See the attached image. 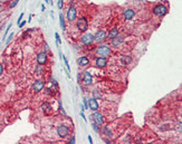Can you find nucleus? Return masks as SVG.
Here are the masks:
<instances>
[{
  "label": "nucleus",
  "mask_w": 182,
  "mask_h": 144,
  "mask_svg": "<svg viewBox=\"0 0 182 144\" xmlns=\"http://www.w3.org/2000/svg\"><path fill=\"white\" fill-rule=\"evenodd\" d=\"M96 55H98L100 57L106 58V57H108L111 55V49H110V47L106 46V45L100 46V47L96 49Z\"/></svg>",
  "instance_id": "1"
},
{
  "label": "nucleus",
  "mask_w": 182,
  "mask_h": 144,
  "mask_svg": "<svg viewBox=\"0 0 182 144\" xmlns=\"http://www.w3.org/2000/svg\"><path fill=\"white\" fill-rule=\"evenodd\" d=\"M77 28H78V30L79 32H86L88 28V22L86 18L85 17H82V18H79L77 20Z\"/></svg>",
  "instance_id": "2"
},
{
  "label": "nucleus",
  "mask_w": 182,
  "mask_h": 144,
  "mask_svg": "<svg viewBox=\"0 0 182 144\" xmlns=\"http://www.w3.org/2000/svg\"><path fill=\"white\" fill-rule=\"evenodd\" d=\"M69 134V129L68 126L66 125H59L57 127V135L59 136V138H66V136H68Z\"/></svg>",
  "instance_id": "3"
},
{
  "label": "nucleus",
  "mask_w": 182,
  "mask_h": 144,
  "mask_svg": "<svg viewBox=\"0 0 182 144\" xmlns=\"http://www.w3.org/2000/svg\"><path fill=\"white\" fill-rule=\"evenodd\" d=\"M167 13H168V9H167V7L163 6V5H157V6L154 7V9H153V13L157 15V16H164Z\"/></svg>",
  "instance_id": "4"
},
{
  "label": "nucleus",
  "mask_w": 182,
  "mask_h": 144,
  "mask_svg": "<svg viewBox=\"0 0 182 144\" xmlns=\"http://www.w3.org/2000/svg\"><path fill=\"white\" fill-rule=\"evenodd\" d=\"M77 17V11H76L75 7H69V9L67 10V19L69 21H74Z\"/></svg>",
  "instance_id": "5"
},
{
  "label": "nucleus",
  "mask_w": 182,
  "mask_h": 144,
  "mask_svg": "<svg viewBox=\"0 0 182 144\" xmlns=\"http://www.w3.org/2000/svg\"><path fill=\"white\" fill-rule=\"evenodd\" d=\"M45 86V83L41 79H37V81H35L34 84H32V89H34V92H40V91H43V88Z\"/></svg>",
  "instance_id": "6"
},
{
  "label": "nucleus",
  "mask_w": 182,
  "mask_h": 144,
  "mask_svg": "<svg viewBox=\"0 0 182 144\" xmlns=\"http://www.w3.org/2000/svg\"><path fill=\"white\" fill-rule=\"evenodd\" d=\"M92 117L94 119V123L98 124V125H103V123H104V117H103V115H102L100 113L95 111V113L92 115Z\"/></svg>",
  "instance_id": "7"
},
{
  "label": "nucleus",
  "mask_w": 182,
  "mask_h": 144,
  "mask_svg": "<svg viewBox=\"0 0 182 144\" xmlns=\"http://www.w3.org/2000/svg\"><path fill=\"white\" fill-rule=\"evenodd\" d=\"M93 41H94V36H93L91 32L85 34V35L82 37V43L84 45H91Z\"/></svg>",
  "instance_id": "8"
},
{
  "label": "nucleus",
  "mask_w": 182,
  "mask_h": 144,
  "mask_svg": "<svg viewBox=\"0 0 182 144\" xmlns=\"http://www.w3.org/2000/svg\"><path fill=\"white\" fill-rule=\"evenodd\" d=\"M37 63L38 65L43 66L47 63V54L46 53H39L37 55Z\"/></svg>",
  "instance_id": "9"
},
{
  "label": "nucleus",
  "mask_w": 182,
  "mask_h": 144,
  "mask_svg": "<svg viewBox=\"0 0 182 144\" xmlns=\"http://www.w3.org/2000/svg\"><path fill=\"white\" fill-rule=\"evenodd\" d=\"M105 38H106V34H105V32H104V30H100V32H97V34L94 36V40L95 41H97V43H102Z\"/></svg>",
  "instance_id": "10"
},
{
  "label": "nucleus",
  "mask_w": 182,
  "mask_h": 144,
  "mask_svg": "<svg viewBox=\"0 0 182 144\" xmlns=\"http://www.w3.org/2000/svg\"><path fill=\"white\" fill-rule=\"evenodd\" d=\"M88 108H91L92 111H97L98 110V103L96 98H91L88 100Z\"/></svg>",
  "instance_id": "11"
},
{
  "label": "nucleus",
  "mask_w": 182,
  "mask_h": 144,
  "mask_svg": "<svg viewBox=\"0 0 182 144\" xmlns=\"http://www.w3.org/2000/svg\"><path fill=\"white\" fill-rule=\"evenodd\" d=\"M123 16H124V18H125L126 20H131V19H133V17L135 16V13H134V10H132V9H126V10H124Z\"/></svg>",
  "instance_id": "12"
},
{
  "label": "nucleus",
  "mask_w": 182,
  "mask_h": 144,
  "mask_svg": "<svg viewBox=\"0 0 182 144\" xmlns=\"http://www.w3.org/2000/svg\"><path fill=\"white\" fill-rule=\"evenodd\" d=\"M95 63H96V65H97L98 67L102 68V67H105V66H106L107 59L106 58H104V57H98V58L96 59V62H95Z\"/></svg>",
  "instance_id": "13"
},
{
  "label": "nucleus",
  "mask_w": 182,
  "mask_h": 144,
  "mask_svg": "<svg viewBox=\"0 0 182 144\" xmlns=\"http://www.w3.org/2000/svg\"><path fill=\"white\" fill-rule=\"evenodd\" d=\"M84 81H85V84H87V85H89V84H92V81H93V77H92V75H91V73H88V72H85L84 73Z\"/></svg>",
  "instance_id": "14"
},
{
  "label": "nucleus",
  "mask_w": 182,
  "mask_h": 144,
  "mask_svg": "<svg viewBox=\"0 0 182 144\" xmlns=\"http://www.w3.org/2000/svg\"><path fill=\"white\" fill-rule=\"evenodd\" d=\"M41 110H43L46 114H49V113L51 112V105H50L48 102L43 103V104H41Z\"/></svg>",
  "instance_id": "15"
},
{
  "label": "nucleus",
  "mask_w": 182,
  "mask_h": 144,
  "mask_svg": "<svg viewBox=\"0 0 182 144\" xmlns=\"http://www.w3.org/2000/svg\"><path fill=\"white\" fill-rule=\"evenodd\" d=\"M123 40H124V38L121 37V36H116L115 38L112 39V45L113 46H119V45L123 43Z\"/></svg>",
  "instance_id": "16"
},
{
  "label": "nucleus",
  "mask_w": 182,
  "mask_h": 144,
  "mask_svg": "<svg viewBox=\"0 0 182 144\" xmlns=\"http://www.w3.org/2000/svg\"><path fill=\"white\" fill-rule=\"evenodd\" d=\"M77 64L79 66H86L87 64H89V60H88L87 57H81V58L77 59Z\"/></svg>",
  "instance_id": "17"
},
{
  "label": "nucleus",
  "mask_w": 182,
  "mask_h": 144,
  "mask_svg": "<svg viewBox=\"0 0 182 144\" xmlns=\"http://www.w3.org/2000/svg\"><path fill=\"white\" fill-rule=\"evenodd\" d=\"M116 36H119V30H117V28H113V29H111V30L108 32V36H107V37L110 38V39H113V38H115Z\"/></svg>",
  "instance_id": "18"
},
{
  "label": "nucleus",
  "mask_w": 182,
  "mask_h": 144,
  "mask_svg": "<svg viewBox=\"0 0 182 144\" xmlns=\"http://www.w3.org/2000/svg\"><path fill=\"white\" fill-rule=\"evenodd\" d=\"M132 62V58L130 56H123L121 58V64L122 65H129V64H131Z\"/></svg>",
  "instance_id": "19"
},
{
  "label": "nucleus",
  "mask_w": 182,
  "mask_h": 144,
  "mask_svg": "<svg viewBox=\"0 0 182 144\" xmlns=\"http://www.w3.org/2000/svg\"><path fill=\"white\" fill-rule=\"evenodd\" d=\"M59 24H60L62 30H65L66 29V25H65V20H64V17L62 13H59Z\"/></svg>",
  "instance_id": "20"
},
{
  "label": "nucleus",
  "mask_w": 182,
  "mask_h": 144,
  "mask_svg": "<svg viewBox=\"0 0 182 144\" xmlns=\"http://www.w3.org/2000/svg\"><path fill=\"white\" fill-rule=\"evenodd\" d=\"M103 132H104V134H105L106 136H111V135H112V133H111L110 129H108L107 126H104V127H103Z\"/></svg>",
  "instance_id": "21"
},
{
  "label": "nucleus",
  "mask_w": 182,
  "mask_h": 144,
  "mask_svg": "<svg viewBox=\"0 0 182 144\" xmlns=\"http://www.w3.org/2000/svg\"><path fill=\"white\" fill-rule=\"evenodd\" d=\"M92 127H93V130H94L95 132H97V133H100V127L98 124H96V123H94L93 125H92Z\"/></svg>",
  "instance_id": "22"
},
{
  "label": "nucleus",
  "mask_w": 182,
  "mask_h": 144,
  "mask_svg": "<svg viewBox=\"0 0 182 144\" xmlns=\"http://www.w3.org/2000/svg\"><path fill=\"white\" fill-rule=\"evenodd\" d=\"M55 37H56V41H57V46H59L60 45V37H59V35H58V32H55Z\"/></svg>",
  "instance_id": "23"
},
{
  "label": "nucleus",
  "mask_w": 182,
  "mask_h": 144,
  "mask_svg": "<svg viewBox=\"0 0 182 144\" xmlns=\"http://www.w3.org/2000/svg\"><path fill=\"white\" fill-rule=\"evenodd\" d=\"M63 6H64L63 0H58V1H57V7H58V9H63Z\"/></svg>",
  "instance_id": "24"
},
{
  "label": "nucleus",
  "mask_w": 182,
  "mask_h": 144,
  "mask_svg": "<svg viewBox=\"0 0 182 144\" xmlns=\"http://www.w3.org/2000/svg\"><path fill=\"white\" fill-rule=\"evenodd\" d=\"M19 2V0H13V2H11V4H10V8H13V7H16L17 6V4H18Z\"/></svg>",
  "instance_id": "25"
},
{
  "label": "nucleus",
  "mask_w": 182,
  "mask_h": 144,
  "mask_svg": "<svg viewBox=\"0 0 182 144\" xmlns=\"http://www.w3.org/2000/svg\"><path fill=\"white\" fill-rule=\"evenodd\" d=\"M63 59H64V63H65V65H66V67H67V69H70L69 68V65H68V62H67V59H66V57L65 56H63Z\"/></svg>",
  "instance_id": "26"
},
{
  "label": "nucleus",
  "mask_w": 182,
  "mask_h": 144,
  "mask_svg": "<svg viewBox=\"0 0 182 144\" xmlns=\"http://www.w3.org/2000/svg\"><path fill=\"white\" fill-rule=\"evenodd\" d=\"M93 95H94V98H98V97H100V94L98 93V92H96V91L93 92Z\"/></svg>",
  "instance_id": "27"
},
{
  "label": "nucleus",
  "mask_w": 182,
  "mask_h": 144,
  "mask_svg": "<svg viewBox=\"0 0 182 144\" xmlns=\"http://www.w3.org/2000/svg\"><path fill=\"white\" fill-rule=\"evenodd\" d=\"M11 25H13V24L10 22V24L8 25V27H7V30H6V32H5V37H6V36H7V34H8V32H9V29L11 28ZM5 37H4V39H5Z\"/></svg>",
  "instance_id": "28"
},
{
  "label": "nucleus",
  "mask_w": 182,
  "mask_h": 144,
  "mask_svg": "<svg viewBox=\"0 0 182 144\" xmlns=\"http://www.w3.org/2000/svg\"><path fill=\"white\" fill-rule=\"evenodd\" d=\"M88 108V102L86 100V98H84V110Z\"/></svg>",
  "instance_id": "29"
},
{
  "label": "nucleus",
  "mask_w": 182,
  "mask_h": 144,
  "mask_svg": "<svg viewBox=\"0 0 182 144\" xmlns=\"http://www.w3.org/2000/svg\"><path fill=\"white\" fill-rule=\"evenodd\" d=\"M59 111H60V113H62V114H64V115H66V112H65V110H64L63 107H62V105H60V103H59Z\"/></svg>",
  "instance_id": "30"
},
{
  "label": "nucleus",
  "mask_w": 182,
  "mask_h": 144,
  "mask_svg": "<svg viewBox=\"0 0 182 144\" xmlns=\"http://www.w3.org/2000/svg\"><path fill=\"white\" fill-rule=\"evenodd\" d=\"M13 32H11V34H10V36H9V38L7 39V41H6V44H7V45L9 44V43H10V40H11V38H13Z\"/></svg>",
  "instance_id": "31"
},
{
  "label": "nucleus",
  "mask_w": 182,
  "mask_h": 144,
  "mask_svg": "<svg viewBox=\"0 0 182 144\" xmlns=\"http://www.w3.org/2000/svg\"><path fill=\"white\" fill-rule=\"evenodd\" d=\"M181 122H180V124H178V125H176V131L178 132H180V133H181Z\"/></svg>",
  "instance_id": "32"
},
{
  "label": "nucleus",
  "mask_w": 182,
  "mask_h": 144,
  "mask_svg": "<svg viewBox=\"0 0 182 144\" xmlns=\"http://www.w3.org/2000/svg\"><path fill=\"white\" fill-rule=\"evenodd\" d=\"M41 72H43V69L40 68V67H38V68L36 69V74H38V75H40V74H41Z\"/></svg>",
  "instance_id": "33"
},
{
  "label": "nucleus",
  "mask_w": 182,
  "mask_h": 144,
  "mask_svg": "<svg viewBox=\"0 0 182 144\" xmlns=\"http://www.w3.org/2000/svg\"><path fill=\"white\" fill-rule=\"evenodd\" d=\"M75 143V138L73 136V138H70V140H69V144H74Z\"/></svg>",
  "instance_id": "34"
},
{
  "label": "nucleus",
  "mask_w": 182,
  "mask_h": 144,
  "mask_svg": "<svg viewBox=\"0 0 182 144\" xmlns=\"http://www.w3.org/2000/svg\"><path fill=\"white\" fill-rule=\"evenodd\" d=\"M22 17H24V13H21V15H20V16H19V18H18V25H19V22H20V21H21V19H22Z\"/></svg>",
  "instance_id": "35"
},
{
  "label": "nucleus",
  "mask_w": 182,
  "mask_h": 144,
  "mask_svg": "<svg viewBox=\"0 0 182 144\" xmlns=\"http://www.w3.org/2000/svg\"><path fill=\"white\" fill-rule=\"evenodd\" d=\"M25 24H26V21H21V22L19 24V28H22V27L25 26Z\"/></svg>",
  "instance_id": "36"
},
{
  "label": "nucleus",
  "mask_w": 182,
  "mask_h": 144,
  "mask_svg": "<svg viewBox=\"0 0 182 144\" xmlns=\"http://www.w3.org/2000/svg\"><path fill=\"white\" fill-rule=\"evenodd\" d=\"M2 72H4V66H2L1 64H0V75L2 74Z\"/></svg>",
  "instance_id": "37"
},
{
  "label": "nucleus",
  "mask_w": 182,
  "mask_h": 144,
  "mask_svg": "<svg viewBox=\"0 0 182 144\" xmlns=\"http://www.w3.org/2000/svg\"><path fill=\"white\" fill-rule=\"evenodd\" d=\"M51 83H53L54 85H57V81H56V79H54V78H51Z\"/></svg>",
  "instance_id": "38"
},
{
  "label": "nucleus",
  "mask_w": 182,
  "mask_h": 144,
  "mask_svg": "<svg viewBox=\"0 0 182 144\" xmlns=\"http://www.w3.org/2000/svg\"><path fill=\"white\" fill-rule=\"evenodd\" d=\"M81 116H82L83 119H85V121H86V117H85V115H84V113H83V111H82V112H81Z\"/></svg>",
  "instance_id": "39"
},
{
  "label": "nucleus",
  "mask_w": 182,
  "mask_h": 144,
  "mask_svg": "<svg viewBox=\"0 0 182 144\" xmlns=\"http://www.w3.org/2000/svg\"><path fill=\"white\" fill-rule=\"evenodd\" d=\"M88 141H89V143H91V144L93 143V140H92V138H91V135L88 136Z\"/></svg>",
  "instance_id": "40"
},
{
  "label": "nucleus",
  "mask_w": 182,
  "mask_h": 144,
  "mask_svg": "<svg viewBox=\"0 0 182 144\" xmlns=\"http://www.w3.org/2000/svg\"><path fill=\"white\" fill-rule=\"evenodd\" d=\"M41 11H45V5H41Z\"/></svg>",
  "instance_id": "41"
},
{
  "label": "nucleus",
  "mask_w": 182,
  "mask_h": 144,
  "mask_svg": "<svg viewBox=\"0 0 182 144\" xmlns=\"http://www.w3.org/2000/svg\"><path fill=\"white\" fill-rule=\"evenodd\" d=\"M1 2H2V0H0V4H1Z\"/></svg>",
  "instance_id": "42"
}]
</instances>
